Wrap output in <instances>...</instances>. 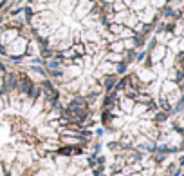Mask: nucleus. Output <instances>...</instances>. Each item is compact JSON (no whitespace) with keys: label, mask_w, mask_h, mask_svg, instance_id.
Segmentation results:
<instances>
[{"label":"nucleus","mask_w":184,"mask_h":176,"mask_svg":"<svg viewBox=\"0 0 184 176\" xmlns=\"http://www.w3.org/2000/svg\"><path fill=\"white\" fill-rule=\"evenodd\" d=\"M90 7H92V4H90V0H81V2H80V7H78V13H76V16H78V18L85 16L87 13H89V11H90Z\"/></svg>","instance_id":"obj_1"},{"label":"nucleus","mask_w":184,"mask_h":176,"mask_svg":"<svg viewBox=\"0 0 184 176\" xmlns=\"http://www.w3.org/2000/svg\"><path fill=\"white\" fill-rule=\"evenodd\" d=\"M18 86H20L18 89H20L22 93H24V95H25V93H29V91H31V87H32L31 80H29V78H25V76H24V78L20 80V84H18Z\"/></svg>","instance_id":"obj_2"},{"label":"nucleus","mask_w":184,"mask_h":176,"mask_svg":"<svg viewBox=\"0 0 184 176\" xmlns=\"http://www.w3.org/2000/svg\"><path fill=\"white\" fill-rule=\"evenodd\" d=\"M40 95H42V87H40V86H32L31 91H29V98H31V100H38Z\"/></svg>","instance_id":"obj_3"},{"label":"nucleus","mask_w":184,"mask_h":176,"mask_svg":"<svg viewBox=\"0 0 184 176\" xmlns=\"http://www.w3.org/2000/svg\"><path fill=\"white\" fill-rule=\"evenodd\" d=\"M123 111H132L134 109V102H130V98H125V102L121 103Z\"/></svg>","instance_id":"obj_4"},{"label":"nucleus","mask_w":184,"mask_h":176,"mask_svg":"<svg viewBox=\"0 0 184 176\" xmlns=\"http://www.w3.org/2000/svg\"><path fill=\"white\" fill-rule=\"evenodd\" d=\"M162 55H164V47H157V49L154 51V62L161 60V58H162Z\"/></svg>","instance_id":"obj_5"},{"label":"nucleus","mask_w":184,"mask_h":176,"mask_svg":"<svg viewBox=\"0 0 184 176\" xmlns=\"http://www.w3.org/2000/svg\"><path fill=\"white\" fill-rule=\"evenodd\" d=\"M114 84H116V78H114L112 75H108V76L105 78V87H106V89H110Z\"/></svg>","instance_id":"obj_6"},{"label":"nucleus","mask_w":184,"mask_h":176,"mask_svg":"<svg viewBox=\"0 0 184 176\" xmlns=\"http://www.w3.org/2000/svg\"><path fill=\"white\" fill-rule=\"evenodd\" d=\"M15 35H16V33H15V31H7V35H6V36L2 38V44H7V40H11V38H15Z\"/></svg>","instance_id":"obj_7"},{"label":"nucleus","mask_w":184,"mask_h":176,"mask_svg":"<svg viewBox=\"0 0 184 176\" xmlns=\"http://www.w3.org/2000/svg\"><path fill=\"white\" fill-rule=\"evenodd\" d=\"M65 87H67V91H76V89H78V84H76V82H69Z\"/></svg>","instance_id":"obj_8"},{"label":"nucleus","mask_w":184,"mask_h":176,"mask_svg":"<svg viewBox=\"0 0 184 176\" xmlns=\"http://www.w3.org/2000/svg\"><path fill=\"white\" fill-rule=\"evenodd\" d=\"M164 91H175V84H173V82H166V84H164Z\"/></svg>","instance_id":"obj_9"},{"label":"nucleus","mask_w":184,"mask_h":176,"mask_svg":"<svg viewBox=\"0 0 184 176\" xmlns=\"http://www.w3.org/2000/svg\"><path fill=\"white\" fill-rule=\"evenodd\" d=\"M42 167H45V169H52V162H51V160H42Z\"/></svg>","instance_id":"obj_10"},{"label":"nucleus","mask_w":184,"mask_h":176,"mask_svg":"<svg viewBox=\"0 0 184 176\" xmlns=\"http://www.w3.org/2000/svg\"><path fill=\"white\" fill-rule=\"evenodd\" d=\"M145 111H146L145 105H137V107H134V113H135V115H139V113H145Z\"/></svg>","instance_id":"obj_11"},{"label":"nucleus","mask_w":184,"mask_h":176,"mask_svg":"<svg viewBox=\"0 0 184 176\" xmlns=\"http://www.w3.org/2000/svg\"><path fill=\"white\" fill-rule=\"evenodd\" d=\"M110 47H112L114 51H121V49H123V44H121V42H116V44H112Z\"/></svg>","instance_id":"obj_12"},{"label":"nucleus","mask_w":184,"mask_h":176,"mask_svg":"<svg viewBox=\"0 0 184 176\" xmlns=\"http://www.w3.org/2000/svg\"><path fill=\"white\" fill-rule=\"evenodd\" d=\"M146 6V2H145V0H137V2L134 4V7H137V9H141V7H145Z\"/></svg>","instance_id":"obj_13"},{"label":"nucleus","mask_w":184,"mask_h":176,"mask_svg":"<svg viewBox=\"0 0 184 176\" xmlns=\"http://www.w3.org/2000/svg\"><path fill=\"white\" fill-rule=\"evenodd\" d=\"M69 75H70V76L80 75V69H78V67H72V69H69Z\"/></svg>","instance_id":"obj_14"},{"label":"nucleus","mask_w":184,"mask_h":176,"mask_svg":"<svg viewBox=\"0 0 184 176\" xmlns=\"http://www.w3.org/2000/svg\"><path fill=\"white\" fill-rule=\"evenodd\" d=\"M74 176H90V172H89V171H81V169H80V171L76 172Z\"/></svg>","instance_id":"obj_15"},{"label":"nucleus","mask_w":184,"mask_h":176,"mask_svg":"<svg viewBox=\"0 0 184 176\" xmlns=\"http://www.w3.org/2000/svg\"><path fill=\"white\" fill-rule=\"evenodd\" d=\"M58 64H60L58 60H51V62H49V69H54V67H58Z\"/></svg>","instance_id":"obj_16"},{"label":"nucleus","mask_w":184,"mask_h":176,"mask_svg":"<svg viewBox=\"0 0 184 176\" xmlns=\"http://www.w3.org/2000/svg\"><path fill=\"white\" fill-rule=\"evenodd\" d=\"M121 35H123V36H132L134 33H132L130 29H121Z\"/></svg>","instance_id":"obj_17"},{"label":"nucleus","mask_w":184,"mask_h":176,"mask_svg":"<svg viewBox=\"0 0 184 176\" xmlns=\"http://www.w3.org/2000/svg\"><path fill=\"white\" fill-rule=\"evenodd\" d=\"M108 60H116V62H119V60H121V56H119V55H108Z\"/></svg>","instance_id":"obj_18"},{"label":"nucleus","mask_w":184,"mask_h":176,"mask_svg":"<svg viewBox=\"0 0 184 176\" xmlns=\"http://www.w3.org/2000/svg\"><path fill=\"white\" fill-rule=\"evenodd\" d=\"M35 176H51V174H49L47 171H40V172H36Z\"/></svg>","instance_id":"obj_19"},{"label":"nucleus","mask_w":184,"mask_h":176,"mask_svg":"<svg viewBox=\"0 0 184 176\" xmlns=\"http://www.w3.org/2000/svg\"><path fill=\"white\" fill-rule=\"evenodd\" d=\"M110 29L114 31V33H121V27H119V26H112Z\"/></svg>","instance_id":"obj_20"},{"label":"nucleus","mask_w":184,"mask_h":176,"mask_svg":"<svg viewBox=\"0 0 184 176\" xmlns=\"http://www.w3.org/2000/svg\"><path fill=\"white\" fill-rule=\"evenodd\" d=\"M125 46H126V47H134V40H126Z\"/></svg>","instance_id":"obj_21"},{"label":"nucleus","mask_w":184,"mask_h":176,"mask_svg":"<svg viewBox=\"0 0 184 176\" xmlns=\"http://www.w3.org/2000/svg\"><path fill=\"white\" fill-rule=\"evenodd\" d=\"M0 87H2V78H0Z\"/></svg>","instance_id":"obj_22"},{"label":"nucleus","mask_w":184,"mask_h":176,"mask_svg":"<svg viewBox=\"0 0 184 176\" xmlns=\"http://www.w3.org/2000/svg\"><path fill=\"white\" fill-rule=\"evenodd\" d=\"M0 176H2V167H0Z\"/></svg>","instance_id":"obj_23"}]
</instances>
